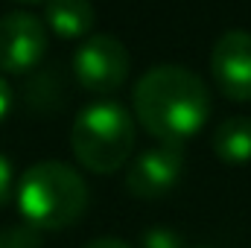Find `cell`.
I'll use <instances>...</instances> for the list:
<instances>
[{
	"label": "cell",
	"mask_w": 251,
	"mask_h": 248,
	"mask_svg": "<svg viewBox=\"0 0 251 248\" xmlns=\"http://www.w3.org/2000/svg\"><path fill=\"white\" fill-rule=\"evenodd\" d=\"M131 102L137 123L161 143H181L199 134L210 117L207 85L181 64L146 70L131 91Z\"/></svg>",
	"instance_id": "obj_1"
},
{
	"label": "cell",
	"mask_w": 251,
	"mask_h": 248,
	"mask_svg": "<svg viewBox=\"0 0 251 248\" xmlns=\"http://www.w3.org/2000/svg\"><path fill=\"white\" fill-rule=\"evenodd\" d=\"M15 198L26 225L35 231H62L88 210V184L62 161H41L21 175Z\"/></svg>",
	"instance_id": "obj_2"
},
{
	"label": "cell",
	"mask_w": 251,
	"mask_h": 248,
	"mask_svg": "<svg viewBox=\"0 0 251 248\" xmlns=\"http://www.w3.org/2000/svg\"><path fill=\"white\" fill-rule=\"evenodd\" d=\"M70 149L85 170L108 175L134 152V117L120 102H91L73 120Z\"/></svg>",
	"instance_id": "obj_3"
},
{
	"label": "cell",
	"mask_w": 251,
	"mask_h": 248,
	"mask_svg": "<svg viewBox=\"0 0 251 248\" xmlns=\"http://www.w3.org/2000/svg\"><path fill=\"white\" fill-rule=\"evenodd\" d=\"M131 59L120 38L88 35L73 53V76L91 94H111L128 79Z\"/></svg>",
	"instance_id": "obj_4"
},
{
	"label": "cell",
	"mask_w": 251,
	"mask_h": 248,
	"mask_svg": "<svg viewBox=\"0 0 251 248\" xmlns=\"http://www.w3.org/2000/svg\"><path fill=\"white\" fill-rule=\"evenodd\" d=\"M184 175V149L181 143H158L143 149L126 173V187L134 198L152 201L167 196Z\"/></svg>",
	"instance_id": "obj_5"
},
{
	"label": "cell",
	"mask_w": 251,
	"mask_h": 248,
	"mask_svg": "<svg viewBox=\"0 0 251 248\" xmlns=\"http://www.w3.org/2000/svg\"><path fill=\"white\" fill-rule=\"evenodd\" d=\"M210 76L231 102H251V32L228 29L210 50Z\"/></svg>",
	"instance_id": "obj_6"
},
{
	"label": "cell",
	"mask_w": 251,
	"mask_h": 248,
	"mask_svg": "<svg viewBox=\"0 0 251 248\" xmlns=\"http://www.w3.org/2000/svg\"><path fill=\"white\" fill-rule=\"evenodd\" d=\"M47 53V26L29 12H6L0 18V70L26 73Z\"/></svg>",
	"instance_id": "obj_7"
},
{
	"label": "cell",
	"mask_w": 251,
	"mask_h": 248,
	"mask_svg": "<svg viewBox=\"0 0 251 248\" xmlns=\"http://www.w3.org/2000/svg\"><path fill=\"white\" fill-rule=\"evenodd\" d=\"M44 26L59 38H85L94 29V3L91 0H47Z\"/></svg>",
	"instance_id": "obj_8"
},
{
	"label": "cell",
	"mask_w": 251,
	"mask_h": 248,
	"mask_svg": "<svg viewBox=\"0 0 251 248\" xmlns=\"http://www.w3.org/2000/svg\"><path fill=\"white\" fill-rule=\"evenodd\" d=\"M213 152L225 164L251 161V117H228L213 131Z\"/></svg>",
	"instance_id": "obj_9"
},
{
	"label": "cell",
	"mask_w": 251,
	"mask_h": 248,
	"mask_svg": "<svg viewBox=\"0 0 251 248\" xmlns=\"http://www.w3.org/2000/svg\"><path fill=\"white\" fill-rule=\"evenodd\" d=\"M38 246H41V234L26 222L0 231V248H38Z\"/></svg>",
	"instance_id": "obj_10"
},
{
	"label": "cell",
	"mask_w": 251,
	"mask_h": 248,
	"mask_svg": "<svg viewBox=\"0 0 251 248\" xmlns=\"http://www.w3.org/2000/svg\"><path fill=\"white\" fill-rule=\"evenodd\" d=\"M143 248H184V243L170 228H152L143 234Z\"/></svg>",
	"instance_id": "obj_11"
},
{
	"label": "cell",
	"mask_w": 251,
	"mask_h": 248,
	"mask_svg": "<svg viewBox=\"0 0 251 248\" xmlns=\"http://www.w3.org/2000/svg\"><path fill=\"white\" fill-rule=\"evenodd\" d=\"M12 193H15V173H12V164L0 155V207L9 204Z\"/></svg>",
	"instance_id": "obj_12"
},
{
	"label": "cell",
	"mask_w": 251,
	"mask_h": 248,
	"mask_svg": "<svg viewBox=\"0 0 251 248\" xmlns=\"http://www.w3.org/2000/svg\"><path fill=\"white\" fill-rule=\"evenodd\" d=\"M9 108H12V88H9V82L3 79V73H0V123L6 120Z\"/></svg>",
	"instance_id": "obj_13"
},
{
	"label": "cell",
	"mask_w": 251,
	"mask_h": 248,
	"mask_svg": "<svg viewBox=\"0 0 251 248\" xmlns=\"http://www.w3.org/2000/svg\"><path fill=\"white\" fill-rule=\"evenodd\" d=\"M82 248H131L126 240H117V237H100V240H91L88 246Z\"/></svg>",
	"instance_id": "obj_14"
},
{
	"label": "cell",
	"mask_w": 251,
	"mask_h": 248,
	"mask_svg": "<svg viewBox=\"0 0 251 248\" xmlns=\"http://www.w3.org/2000/svg\"><path fill=\"white\" fill-rule=\"evenodd\" d=\"M18 3H47V0H18Z\"/></svg>",
	"instance_id": "obj_15"
},
{
	"label": "cell",
	"mask_w": 251,
	"mask_h": 248,
	"mask_svg": "<svg viewBox=\"0 0 251 248\" xmlns=\"http://www.w3.org/2000/svg\"><path fill=\"white\" fill-rule=\"evenodd\" d=\"M190 248H210V246H190Z\"/></svg>",
	"instance_id": "obj_16"
}]
</instances>
